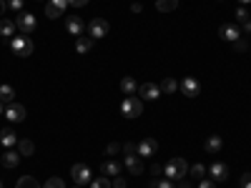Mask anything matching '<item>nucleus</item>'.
I'll return each instance as SVG.
<instances>
[{
    "label": "nucleus",
    "instance_id": "obj_1",
    "mask_svg": "<svg viewBox=\"0 0 251 188\" xmlns=\"http://www.w3.org/2000/svg\"><path fill=\"white\" fill-rule=\"evenodd\" d=\"M8 48H10V53L13 55H18V58H28V55H33V50H35V46H33V40L28 38V35H15V38H10L8 40Z\"/></svg>",
    "mask_w": 251,
    "mask_h": 188
},
{
    "label": "nucleus",
    "instance_id": "obj_2",
    "mask_svg": "<svg viewBox=\"0 0 251 188\" xmlns=\"http://www.w3.org/2000/svg\"><path fill=\"white\" fill-rule=\"evenodd\" d=\"M163 173H166V178H171V181H181V178H186V173H188V163H186V158L174 156L169 163L163 165Z\"/></svg>",
    "mask_w": 251,
    "mask_h": 188
},
{
    "label": "nucleus",
    "instance_id": "obj_3",
    "mask_svg": "<svg viewBox=\"0 0 251 188\" xmlns=\"http://www.w3.org/2000/svg\"><path fill=\"white\" fill-rule=\"evenodd\" d=\"M15 28L23 33V35H30V33H35V28H38V20H35L33 13L20 10V13L15 15Z\"/></svg>",
    "mask_w": 251,
    "mask_h": 188
},
{
    "label": "nucleus",
    "instance_id": "obj_4",
    "mask_svg": "<svg viewBox=\"0 0 251 188\" xmlns=\"http://www.w3.org/2000/svg\"><path fill=\"white\" fill-rule=\"evenodd\" d=\"M121 113H123L126 118H138V116L143 113V100H141L138 95L123 98V103H121Z\"/></svg>",
    "mask_w": 251,
    "mask_h": 188
},
{
    "label": "nucleus",
    "instance_id": "obj_5",
    "mask_svg": "<svg viewBox=\"0 0 251 188\" xmlns=\"http://www.w3.org/2000/svg\"><path fill=\"white\" fill-rule=\"evenodd\" d=\"M86 30H88V35H91L93 40H100V38H106V35H108L111 25H108V20H106V18H93L91 23L86 25Z\"/></svg>",
    "mask_w": 251,
    "mask_h": 188
},
{
    "label": "nucleus",
    "instance_id": "obj_6",
    "mask_svg": "<svg viewBox=\"0 0 251 188\" xmlns=\"http://www.w3.org/2000/svg\"><path fill=\"white\" fill-rule=\"evenodd\" d=\"M71 178H73V183H75V186H88V183L93 181L91 168H88L86 163H75L73 168H71Z\"/></svg>",
    "mask_w": 251,
    "mask_h": 188
},
{
    "label": "nucleus",
    "instance_id": "obj_7",
    "mask_svg": "<svg viewBox=\"0 0 251 188\" xmlns=\"http://www.w3.org/2000/svg\"><path fill=\"white\" fill-rule=\"evenodd\" d=\"M136 93H138L141 100H158V98L163 95L161 88H158V83H141Z\"/></svg>",
    "mask_w": 251,
    "mask_h": 188
},
{
    "label": "nucleus",
    "instance_id": "obj_8",
    "mask_svg": "<svg viewBox=\"0 0 251 188\" xmlns=\"http://www.w3.org/2000/svg\"><path fill=\"white\" fill-rule=\"evenodd\" d=\"M178 88H181V93H183L186 98H196V95L201 93V83H199L196 78H191V75H186V78L178 83Z\"/></svg>",
    "mask_w": 251,
    "mask_h": 188
},
{
    "label": "nucleus",
    "instance_id": "obj_9",
    "mask_svg": "<svg viewBox=\"0 0 251 188\" xmlns=\"http://www.w3.org/2000/svg\"><path fill=\"white\" fill-rule=\"evenodd\" d=\"M66 30H68V35L80 38V35H86V23H83L80 15H68L66 18Z\"/></svg>",
    "mask_w": 251,
    "mask_h": 188
},
{
    "label": "nucleus",
    "instance_id": "obj_10",
    "mask_svg": "<svg viewBox=\"0 0 251 188\" xmlns=\"http://www.w3.org/2000/svg\"><path fill=\"white\" fill-rule=\"evenodd\" d=\"M158 153V141L156 138H143V141H138V156L141 158H151V156H156Z\"/></svg>",
    "mask_w": 251,
    "mask_h": 188
},
{
    "label": "nucleus",
    "instance_id": "obj_11",
    "mask_svg": "<svg viewBox=\"0 0 251 188\" xmlns=\"http://www.w3.org/2000/svg\"><path fill=\"white\" fill-rule=\"evenodd\" d=\"M25 116H28V111H25V106H20V103H10V106H5V118L10 123L25 120Z\"/></svg>",
    "mask_w": 251,
    "mask_h": 188
},
{
    "label": "nucleus",
    "instance_id": "obj_12",
    "mask_svg": "<svg viewBox=\"0 0 251 188\" xmlns=\"http://www.w3.org/2000/svg\"><path fill=\"white\" fill-rule=\"evenodd\" d=\"M219 38L226 40V43H236V40L241 38V30H239L234 23H224V25L219 28Z\"/></svg>",
    "mask_w": 251,
    "mask_h": 188
},
{
    "label": "nucleus",
    "instance_id": "obj_13",
    "mask_svg": "<svg viewBox=\"0 0 251 188\" xmlns=\"http://www.w3.org/2000/svg\"><path fill=\"white\" fill-rule=\"evenodd\" d=\"M208 176H211V181H214V183H221V181H226V178H228V168H226V163H221V161H214L211 165H208Z\"/></svg>",
    "mask_w": 251,
    "mask_h": 188
},
{
    "label": "nucleus",
    "instance_id": "obj_14",
    "mask_svg": "<svg viewBox=\"0 0 251 188\" xmlns=\"http://www.w3.org/2000/svg\"><path fill=\"white\" fill-rule=\"evenodd\" d=\"M126 168H128L133 176H141L143 173V161H141V156L138 153H133V156H126Z\"/></svg>",
    "mask_w": 251,
    "mask_h": 188
},
{
    "label": "nucleus",
    "instance_id": "obj_15",
    "mask_svg": "<svg viewBox=\"0 0 251 188\" xmlns=\"http://www.w3.org/2000/svg\"><path fill=\"white\" fill-rule=\"evenodd\" d=\"M121 171H123V165H121L118 161H106V163L100 165V176H108V178L121 176Z\"/></svg>",
    "mask_w": 251,
    "mask_h": 188
},
{
    "label": "nucleus",
    "instance_id": "obj_16",
    "mask_svg": "<svg viewBox=\"0 0 251 188\" xmlns=\"http://www.w3.org/2000/svg\"><path fill=\"white\" fill-rule=\"evenodd\" d=\"M203 148H206V153L216 156V153L224 148V141H221V136H208V138H206V143H203Z\"/></svg>",
    "mask_w": 251,
    "mask_h": 188
},
{
    "label": "nucleus",
    "instance_id": "obj_17",
    "mask_svg": "<svg viewBox=\"0 0 251 188\" xmlns=\"http://www.w3.org/2000/svg\"><path fill=\"white\" fill-rule=\"evenodd\" d=\"M15 20H8V18H0V35H3V38H15Z\"/></svg>",
    "mask_w": 251,
    "mask_h": 188
},
{
    "label": "nucleus",
    "instance_id": "obj_18",
    "mask_svg": "<svg viewBox=\"0 0 251 188\" xmlns=\"http://www.w3.org/2000/svg\"><path fill=\"white\" fill-rule=\"evenodd\" d=\"M20 156L18 151H13V148H5V156H3V165L5 168H18V163H20Z\"/></svg>",
    "mask_w": 251,
    "mask_h": 188
},
{
    "label": "nucleus",
    "instance_id": "obj_19",
    "mask_svg": "<svg viewBox=\"0 0 251 188\" xmlns=\"http://www.w3.org/2000/svg\"><path fill=\"white\" fill-rule=\"evenodd\" d=\"M75 50L80 53V55H86V53H91L93 50V38L88 35H80V38H75Z\"/></svg>",
    "mask_w": 251,
    "mask_h": 188
},
{
    "label": "nucleus",
    "instance_id": "obj_20",
    "mask_svg": "<svg viewBox=\"0 0 251 188\" xmlns=\"http://www.w3.org/2000/svg\"><path fill=\"white\" fill-rule=\"evenodd\" d=\"M158 88H161V93H169V95H171V93H176V91H178V80H176V78H171V75H166V78L158 83Z\"/></svg>",
    "mask_w": 251,
    "mask_h": 188
},
{
    "label": "nucleus",
    "instance_id": "obj_21",
    "mask_svg": "<svg viewBox=\"0 0 251 188\" xmlns=\"http://www.w3.org/2000/svg\"><path fill=\"white\" fill-rule=\"evenodd\" d=\"M18 153L20 156H33L35 153V143L33 141H28V138H18Z\"/></svg>",
    "mask_w": 251,
    "mask_h": 188
},
{
    "label": "nucleus",
    "instance_id": "obj_22",
    "mask_svg": "<svg viewBox=\"0 0 251 188\" xmlns=\"http://www.w3.org/2000/svg\"><path fill=\"white\" fill-rule=\"evenodd\" d=\"M0 143H3L5 148H13V145H18V136H15V131L3 128V131H0Z\"/></svg>",
    "mask_w": 251,
    "mask_h": 188
},
{
    "label": "nucleus",
    "instance_id": "obj_23",
    "mask_svg": "<svg viewBox=\"0 0 251 188\" xmlns=\"http://www.w3.org/2000/svg\"><path fill=\"white\" fill-rule=\"evenodd\" d=\"M121 91H123L126 95H133V93L138 91V83H136V78H131V75H126V78L121 80Z\"/></svg>",
    "mask_w": 251,
    "mask_h": 188
},
{
    "label": "nucleus",
    "instance_id": "obj_24",
    "mask_svg": "<svg viewBox=\"0 0 251 188\" xmlns=\"http://www.w3.org/2000/svg\"><path fill=\"white\" fill-rule=\"evenodd\" d=\"M178 8V0H156V10L158 13H174Z\"/></svg>",
    "mask_w": 251,
    "mask_h": 188
},
{
    "label": "nucleus",
    "instance_id": "obj_25",
    "mask_svg": "<svg viewBox=\"0 0 251 188\" xmlns=\"http://www.w3.org/2000/svg\"><path fill=\"white\" fill-rule=\"evenodd\" d=\"M15 188H43V186H40L33 176H20L18 183H15Z\"/></svg>",
    "mask_w": 251,
    "mask_h": 188
},
{
    "label": "nucleus",
    "instance_id": "obj_26",
    "mask_svg": "<svg viewBox=\"0 0 251 188\" xmlns=\"http://www.w3.org/2000/svg\"><path fill=\"white\" fill-rule=\"evenodd\" d=\"M13 98H15V91H13V86H0V103H5V106H10V103H13Z\"/></svg>",
    "mask_w": 251,
    "mask_h": 188
},
{
    "label": "nucleus",
    "instance_id": "obj_27",
    "mask_svg": "<svg viewBox=\"0 0 251 188\" xmlns=\"http://www.w3.org/2000/svg\"><path fill=\"white\" fill-rule=\"evenodd\" d=\"M88 186H91V188H113V183L108 181V176H96Z\"/></svg>",
    "mask_w": 251,
    "mask_h": 188
},
{
    "label": "nucleus",
    "instance_id": "obj_28",
    "mask_svg": "<svg viewBox=\"0 0 251 188\" xmlns=\"http://www.w3.org/2000/svg\"><path fill=\"white\" fill-rule=\"evenodd\" d=\"M46 15H48L50 20H58L60 15H66V13H63L58 5H53V3H46Z\"/></svg>",
    "mask_w": 251,
    "mask_h": 188
},
{
    "label": "nucleus",
    "instance_id": "obj_29",
    "mask_svg": "<svg viewBox=\"0 0 251 188\" xmlns=\"http://www.w3.org/2000/svg\"><path fill=\"white\" fill-rule=\"evenodd\" d=\"M188 173H191L194 178H199V181H201V178L206 176V165H203V163H196V165H191V168H188Z\"/></svg>",
    "mask_w": 251,
    "mask_h": 188
},
{
    "label": "nucleus",
    "instance_id": "obj_30",
    "mask_svg": "<svg viewBox=\"0 0 251 188\" xmlns=\"http://www.w3.org/2000/svg\"><path fill=\"white\" fill-rule=\"evenodd\" d=\"M121 151H123L126 156H133V153H138V143H133V141H126V143L121 145Z\"/></svg>",
    "mask_w": 251,
    "mask_h": 188
},
{
    "label": "nucleus",
    "instance_id": "obj_31",
    "mask_svg": "<svg viewBox=\"0 0 251 188\" xmlns=\"http://www.w3.org/2000/svg\"><path fill=\"white\" fill-rule=\"evenodd\" d=\"M43 188H66V183H63V178L53 176V178H48V181H46V186H43Z\"/></svg>",
    "mask_w": 251,
    "mask_h": 188
},
{
    "label": "nucleus",
    "instance_id": "obj_32",
    "mask_svg": "<svg viewBox=\"0 0 251 188\" xmlns=\"http://www.w3.org/2000/svg\"><path fill=\"white\" fill-rule=\"evenodd\" d=\"M231 46H234V50H239V53H246V50H249V40L241 35V38L236 40V43H231Z\"/></svg>",
    "mask_w": 251,
    "mask_h": 188
},
{
    "label": "nucleus",
    "instance_id": "obj_33",
    "mask_svg": "<svg viewBox=\"0 0 251 188\" xmlns=\"http://www.w3.org/2000/svg\"><path fill=\"white\" fill-rule=\"evenodd\" d=\"M234 15H236V20H239V23H241V25H244V23H246V20H249V10H246L244 5H239Z\"/></svg>",
    "mask_w": 251,
    "mask_h": 188
},
{
    "label": "nucleus",
    "instance_id": "obj_34",
    "mask_svg": "<svg viewBox=\"0 0 251 188\" xmlns=\"http://www.w3.org/2000/svg\"><path fill=\"white\" fill-rule=\"evenodd\" d=\"M8 10L20 13V10H23V0H8Z\"/></svg>",
    "mask_w": 251,
    "mask_h": 188
},
{
    "label": "nucleus",
    "instance_id": "obj_35",
    "mask_svg": "<svg viewBox=\"0 0 251 188\" xmlns=\"http://www.w3.org/2000/svg\"><path fill=\"white\" fill-rule=\"evenodd\" d=\"M68 3H71V8H86L91 0H68Z\"/></svg>",
    "mask_w": 251,
    "mask_h": 188
},
{
    "label": "nucleus",
    "instance_id": "obj_36",
    "mask_svg": "<svg viewBox=\"0 0 251 188\" xmlns=\"http://www.w3.org/2000/svg\"><path fill=\"white\" fill-rule=\"evenodd\" d=\"M126 186H128V183H126L123 176H116V178H113V188H126Z\"/></svg>",
    "mask_w": 251,
    "mask_h": 188
},
{
    "label": "nucleus",
    "instance_id": "obj_37",
    "mask_svg": "<svg viewBox=\"0 0 251 188\" xmlns=\"http://www.w3.org/2000/svg\"><path fill=\"white\" fill-rule=\"evenodd\" d=\"M118 151H121V145H118V143H108V148H106V153H108V156H116Z\"/></svg>",
    "mask_w": 251,
    "mask_h": 188
},
{
    "label": "nucleus",
    "instance_id": "obj_38",
    "mask_svg": "<svg viewBox=\"0 0 251 188\" xmlns=\"http://www.w3.org/2000/svg\"><path fill=\"white\" fill-rule=\"evenodd\" d=\"M241 188H251V173H244L241 176V183H239Z\"/></svg>",
    "mask_w": 251,
    "mask_h": 188
},
{
    "label": "nucleus",
    "instance_id": "obj_39",
    "mask_svg": "<svg viewBox=\"0 0 251 188\" xmlns=\"http://www.w3.org/2000/svg\"><path fill=\"white\" fill-rule=\"evenodd\" d=\"M158 188H174V181L171 178H158Z\"/></svg>",
    "mask_w": 251,
    "mask_h": 188
},
{
    "label": "nucleus",
    "instance_id": "obj_40",
    "mask_svg": "<svg viewBox=\"0 0 251 188\" xmlns=\"http://www.w3.org/2000/svg\"><path fill=\"white\" fill-rule=\"evenodd\" d=\"M199 188H216V183H214L211 178H201V183H199Z\"/></svg>",
    "mask_w": 251,
    "mask_h": 188
},
{
    "label": "nucleus",
    "instance_id": "obj_41",
    "mask_svg": "<svg viewBox=\"0 0 251 188\" xmlns=\"http://www.w3.org/2000/svg\"><path fill=\"white\" fill-rule=\"evenodd\" d=\"M50 3H53V5H58V8L63 10V13H66V8L71 5V3H68V0H50Z\"/></svg>",
    "mask_w": 251,
    "mask_h": 188
},
{
    "label": "nucleus",
    "instance_id": "obj_42",
    "mask_svg": "<svg viewBox=\"0 0 251 188\" xmlns=\"http://www.w3.org/2000/svg\"><path fill=\"white\" fill-rule=\"evenodd\" d=\"M161 173H163V168H161L158 163H153V165H151V176L156 178V176H161Z\"/></svg>",
    "mask_w": 251,
    "mask_h": 188
},
{
    "label": "nucleus",
    "instance_id": "obj_43",
    "mask_svg": "<svg viewBox=\"0 0 251 188\" xmlns=\"http://www.w3.org/2000/svg\"><path fill=\"white\" fill-rule=\"evenodd\" d=\"M246 33H251V18H249L246 23L241 25V35H246Z\"/></svg>",
    "mask_w": 251,
    "mask_h": 188
},
{
    "label": "nucleus",
    "instance_id": "obj_44",
    "mask_svg": "<svg viewBox=\"0 0 251 188\" xmlns=\"http://www.w3.org/2000/svg\"><path fill=\"white\" fill-rule=\"evenodd\" d=\"M5 10H8V0H0V15H5Z\"/></svg>",
    "mask_w": 251,
    "mask_h": 188
},
{
    "label": "nucleus",
    "instance_id": "obj_45",
    "mask_svg": "<svg viewBox=\"0 0 251 188\" xmlns=\"http://www.w3.org/2000/svg\"><path fill=\"white\" fill-rule=\"evenodd\" d=\"M176 188H191V183H188V181H186V178H181V181H178V186H176Z\"/></svg>",
    "mask_w": 251,
    "mask_h": 188
},
{
    "label": "nucleus",
    "instance_id": "obj_46",
    "mask_svg": "<svg viewBox=\"0 0 251 188\" xmlns=\"http://www.w3.org/2000/svg\"><path fill=\"white\" fill-rule=\"evenodd\" d=\"M131 10H133V13H141V10H143V5H141V3H133V5H131Z\"/></svg>",
    "mask_w": 251,
    "mask_h": 188
},
{
    "label": "nucleus",
    "instance_id": "obj_47",
    "mask_svg": "<svg viewBox=\"0 0 251 188\" xmlns=\"http://www.w3.org/2000/svg\"><path fill=\"white\" fill-rule=\"evenodd\" d=\"M149 188H158V178H151V183H149Z\"/></svg>",
    "mask_w": 251,
    "mask_h": 188
},
{
    "label": "nucleus",
    "instance_id": "obj_48",
    "mask_svg": "<svg viewBox=\"0 0 251 188\" xmlns=\"http://www.w3.org/2000/svg\"><path fill=\"white\" fill-rule=\"evenodd\" d=\"M239 3H241V5H244V8H246V5H249V3H251V0H239Z\"/></svg>",
    "mask_w": 251,
    "mask_h": 188
},
{
    "label": "nucleus",
    "instance_id": "obj_49",
    "mask_svg": "<svg viewBox=\"0 0 251 188\" xmlns=\"http://www.w3.org/2000/svg\"><path fill=\"white\" fill-rule=\"evenodd\" d=\"M3 111H5V108H3V103H0V116H3Z\"/></svg>",
    "mask_w": 251,
    "mask_h": 188
},
{
    "label": "nucleus",
    "instance_id": "obj_50",
    "mask_svg": "<svg viewBox=\"0 0 251 188\" xmlns=\"http://www.w3.org/2000/svg\"><path fill=\"white\" fill-rule=\"evenodd\" d=\"M73 188H83V186H73Z\"/></svg>",
    "mask_w": 251,
    "mask_h": 188
},
{
    "label": "nucleus",
    "instance_id": "obj_51",
    "mask_svg": "<svg viewBox=\"0 0 251 188\" xmlns=\"http://www.w3.org/2000/svg\"><path fill=\"white\" fill-rule=\"evenodd\" d=\"M0 188H3V181H0Z\"/></svg>",
    "mask_w": 251,
    "mask_h": 188
},
{
    "label": "nucleus",
    "instance_id": "obj_52",
    "mask_svg": "<svg viewBox=\"0 0 251 188\" xmlns=\"http://www.w3.org/2000/svg\"><path fill=\"white\" fill-rule=\"evenodd\" d=\"M38 3H43V0H38Z\"/></svg>",
    "mask_w": 251,
    "mask_h": 188
}]
</instances>
